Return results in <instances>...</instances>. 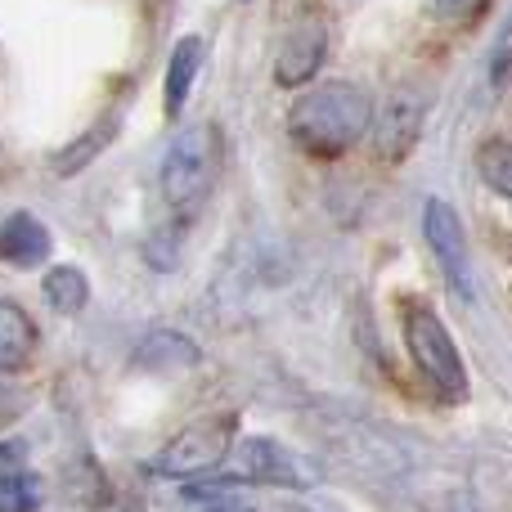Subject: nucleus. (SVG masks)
I'll use <instances>...</instances> for the list:
<instances>
[{"label": "nucleus", "mask_w": 512, "mask_h": 512, "mask_svg": "<svg viewBox=\"0 0 512 512\" xmlns=\"http://www.w3.org/2000/svg\"><path fill=\"white\" fill-rule=\"evenodd\" d=\"M117 135V122H99V126H90L86 135H81L77 144H68V149L59 153V158H54V171H59V176H77L81 167H90V162L99 158V153L108 149V140H113Z\"/></svg>", "instance_id": "nucleus-14"}, {"label": "nucleus", "mask_w": 512, "mask_h": 512, "mask_svg": "<svg viewBox=\"0 0 512 512\" xmlns=\"http://www.w3.org/2000/svg\"><path fill=\"white\" fill-rule=\"evenodd\" d=\"M423 117H427V95L418 90H391L382 99V113L373 117V144H378V158L382 162H405L409 149L418 144L423 135Z\"/></svg>", "instance_id": "nucleus-6"}, {"label": "nucleus", "mask_w": 512, "mask_h": 512, "mask_svg": "<svg viewBox=\"0 0 512 512\" xmlns=\"http://www.w3.org/2000/svg\"><path fill=\"white\" fill-rule=\"evenodd\" d=\"M203 36H185V41L171 50V63H167V90H162V99H167V113L176 117L180 108H185L189 90H194V77L198 68H203Z\"/></svg>", "instance_id": "nucleus-12"}, {"label": "nucleus", "mask_w": 512, "mask_h": 512, "mask_svg": "<svg viewBox=\"0 0 512 512\" xmlns=\"http://www.w3.org/2000/svg\"><path fill=\"white\" fill-rule=\"evenodd\" d=\"M23 454H27L23 441H5V445H0V468H5V463H18Z\"/></svg>", "instance_id": "nucleus-18"}, {"label": "nucleus", "mask_w": 512, "mask_h": 512, "mask_svg": "<svg viewBox=\"0 0 512 512\" xmlns=\"http://www.w3.org/2000/svg\"><path fill=\"white\" fill-rule=\"evenodd\" d=\"M41 292H45V301H50L59 315H81L86 301H90V283H86V274H81L77 265H54V270L45 274Z\"/></svg>", "instance_id": "nucleus-13"}, {"label": "nucleus", "mask_w": 512, "mask_h": 512, "mask_svg": "<svg viewBox=\"0 0 512 512\" xmlns=\"http://www.w3.org/2000/svg\"><path fill=\"white\" fill-rule=\"evenodd\" d=\"M45 256H50V230L32 212H14L9 221H0V261L32 270Z\"/></svg>", "instance_id": "nucleus-9"}, {"label": "nucleus", "mask_w": 512, "mask_h": 512, "mask_svg": "<svg viewBox=\"0 0 512 512\" xmlns=\"http://www.w3.org/2000/svg\"><path fill=\"white\" fill-rule=\"evenodd\" d=\"M477 171H481V180H486L495 194H504L508 203H512V140H490V144H481Z\"/></svg>", "instance_id": "nucleus-15"}, {"label": "nucleus", "mask_w": 512, "mask_h": 512, "mask_svg": "<svg viewBox=\"0 0 512 512\" xmlns=\"http://www.w3.org/2000/svg\"><path fill=\"white\" fill-rule=\"evenodd\" d=\"M198 360H203V351H198L185 333H176V328L149 333L131 355L135 369H149V373H180V369H194Z\"/></svg>", "instance_id": "nucleus-10"}, {"label": "nucleus", "mask_w": 512, "mask_h": 512, "mask_svg": "<svg viewBox=\"0 0 512 512\" xmlns=\"http://www.w3.org/2000/svg\"><path fill=\"white\" fill-rule=\"evenodd\" d=\"M405 342H409V355H414L418 373L432 382V391L445 400V405L468 400V369H463V355H459V346H454V337L445 333V324L427 306H414L405 315Z\"/></svg>", "instance_id": "nucleus-3"}, {"label": "nucleus", "mask_w": 512, "mask_h": 512, "mask_svg": "<svg viewBox=\"0 0 512 512\" xmlns=\"http://www.w3.org/2000/svg\"><path fill=\"white\" fill-rule=\"evenodd\" d=\"M36 351V324L23 306L0 301V373L27 364V355Z\"/></svg>", "instance_id": "nucleus-11"}, {"label": "nucleus", "mask_w": 512, "mask_h": 512, "mask_svg": "<svg viewBox=\"0 0 512 512\" xmlns=\"http://www.w3.org/2000/svg\"><path fill=\"white\" fill-rule=\"evenodd\" d=\"M324 50H328V32L319 18L292 23L288 36H283V45H279V59H274V81L288 90L306 86V81L319 72V63H324Z\"/></svg>", "instance_id": "nucleus-7"}, {"label": "nucleus", "mask_w": 512, "mask_h": 512, "mask_svg": "<svg viewBox=\"0 0 512 512\" xmlns=\"http://www.w3.org/2000/svg\"><path fill=\"white\" fill-rule=\"evenodd\" d=\"M239 477L252 486H315L310 481L315 472L306 477V468L279 441H265V436H252L239 445Z\"/></svg>", "instance_id": "nucleus-8"}, {"label": "nucleus", "mask_w": 512, "mask_h": 512, "mask_svg": "<svg viewBox=\"0 0 512 512\" xmlns=\"http://www.w3.org/2000/svg\"><path fill=\"white\" fill-rule=\"evenodd\" d=\"M432 5L441 9L445 18H472L481 5H486V0H432Z\"/></svg>", "instance_id": "nucleus-17"}, {"label": "nucleus", "mask_w": 512, "mask_h": 512, "mask_svg": "<svg viewBox=\"0 0 512 512\" xmlns=\"http://www.w3.org/2000/svg\"><path fill=\"white\" fill-rule=\"evenodd\" d=\"M373 122V99L351 81H328L315 86L292 104L288 131L315 158H342Z\"/></svg>", "instance_id": "nucleus-1"}, {"label": "nucleus", "mask_w": 512, "mask_h": 512, "mask_svg": "<svg viewBox=\"0 0 512 512\" xmlns=\"http://www.w3.org/2000/svg\"><path fill=\"white\" fill-rule=\"evenodd\" d=\"M32 508H41L36 477H27V472H5V477H0V512H32Z\"/></svg>", "instance_id": "nucleus-16"}, {"label": "nucleus", "mask_w": 512, "mask_h": 512, "mask_svg": "<svg viewBox=\"0 0 512 512\" xmlns=\"http://www.w3.org/2000/svg\"><path fill=\"white\" fill-rule=\"evenodd\" d=\"M234 436H239V414H234V409L198 418V423H189L185 432L162 445V454L149 468L167 472V477H203V472L225 463V454L234 450Z\"/></svg>", "instance_id": "nucleus-4"}, {"label": "nucleus", "mask_w": 512, "mask_h": 512, "mask_svg": "<svg viewBox=\"0 0 512 512\" xmlns=\"http://www.w3.org/2000/svg\"><path fill=\"white\" fill-rule=\"evenodd\" d=\"M216 171H221V140H216V126L203 122V126H189L171 140L167 158H162V198H167L176 212H198L207 203L216 185Z\"/></svg>", "instance_id": "nucleus-2"}, {"label": "nucleus", "mask_w": 512, "mask_h": 512, "mask_svg": "<svg viewBox=\"0 0 512 512\" xmlns=\"http://www.w3.org/2000/svg\"><path fill=\"white\" fill-rule=\"evenodd\" d=\"M423 234H427V248L436 252L441 261L445 279L450 288L459 292L463 301H472V256H468V234H463V221L445 198H432L423 212Z\"/></svg>", "instance_id": "nucleus-5"}]
</instances>
